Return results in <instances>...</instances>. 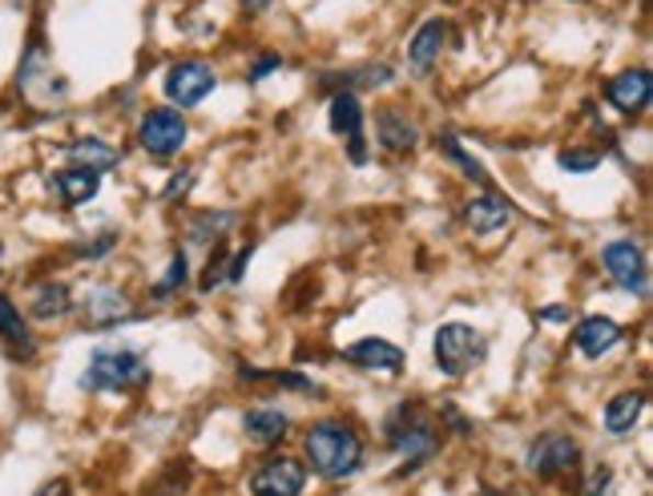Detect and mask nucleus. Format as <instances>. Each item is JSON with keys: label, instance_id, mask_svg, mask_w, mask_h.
Masks as SVG:
<instances>
[{"label": "nucleus", "instance_id": "c756f323", "mask_svg": "<svg viewBox=\"0 0 653 496\" xmlns=\"http://www.w3.org/2000/svg\"><path fill=\"white\" fill-rule=\"evenodd\" d=\"M605 488H609V469H593L589 484H585V493L581 496H601Z\"/></svg>", "mask_w": 653, "mask_h": 496}, {"label": "nucleus", "instance_id": "473e14b6", "mask_svg": "<svg viewBox=\"0 0 653 496\" xmlns=\"http://www.w3.org/2000/svg\"><path fill=\"white\" fill-rule=\"evenodd\" d=\"M243 4H247V9H255V13H259V9H267V0H243Z\"/></svg>", "mask_w": 653, "mask_h": 496}, {"label": "nucleus", "instance_id": "72a5a7b5", "mask_svg": "<svg viewBox=\"0 0 653 496\" xmlns=\"http://www.w3.org/2000/svg\"><path fill=\"white\" fill-rule=\"evenodd\" d=\"M484 496H508V493H484Z\"/></svg>", "mask_w": 653, "mask_h": 496}, {"label": "nucleus", "instance_id": "393cba45", "mask_svg": "<svg viewBox=\"0 0 653 496\" xmlns=\"http://www.w3.org/2000/svg\"><path fill=\"white\" fill-rule=\"evenodd\" d=\"M440 149H444L448 158L452 161H460V166H464V174L469 178H476V182H488V174H484V166L476 158H472V154H464V149L457 146V137H440Z\"/></svg>", "mask_w": 653, "mask_h": 496}, {"label": "nucleus", "instance_id": "4468645a", "mask_svg": "<svg viewBox=\"0 0 653 496\" xmlns=\"http://www.w3.org/2000/svg\"><path fill=\"white\" fill-rule=\"evenodd\" d=\"M444 41H448L444 21H428V25H419V33L412 37V45H407V65H412V74L428 77L431 65L440 61V53H444Z\"/></svg>", "mask_w": 653, "mask_h": 496}, {"label": "nucleus", "instance_id": "f8f14e48", "mask_svg": "<svg viewBox=\"0 0 653 496\" xmlns=\"http://www.w3.org/2000/svg\"><path fill=\"white\" fill-rule=\"evenodd\" d=\"M344 356H347V363H356V368H363V372H387V375H395L399 368H404V351L395 348V343H387V339H375V336L351 343Z\"/></svg>", "mask_w": 653, "mask_h": 496}, {"label": "nucleus", "instance_id": "9b49d317", "mask_svg": "<svg viewBox=\"0 0 653 496\" xmlns=\"http://www.w3.org/2000/svg\"><path fill=\"white\" fill-rule=\"evenodd\" d=\"M0 343L13 360H33L37 356V339L29 331L25 315L16 311V303L9 295H0Z\"/></svg>", "mask_w": 653, "mask_h": 496}, {"label": "nucleus", "instance_id": "dca6fc26", "mask_svg": "<svg viewBox=\"0 0 653 496\" xmlns=\"http://www.w3.org/2000/svg\"><path fill=\"white\" fill-rule=\"evenodd\" d=\"M81 315H86L89 327H113V323L130 319V303L117 286H93L81 303Z\"/></svg>", "mask_w": 653, "mask_h": 496}, {"label": "nucleus", "instance_id": "f257e3e1", "mask_svg": "<svg viewBox=\"0 0 653 496\" xmlns=\"http://www.w3.org/2000/svg\"><path fill=\"white\" fill-rule=\"evenodd\" d=\"M303 452H307L311 469L327 476V481H344L356 476L363 464V440L356 428H347L339 420H323L303 436Z\"/></svg>", "mask_w": 653, "mask_h": 496}, {"label": "nucleus", "instance_id": "7ed1b4c3", "mask_svg": "<svg viewBox=\"0 0 653 496\" xmlns=\"http://www.w3.org/2000/svg\"><path fill=\"white\" fill-rule=\"evenodd\" d=\"M431 356H436V368L444 375H469L472 368L484 363L488 343H484V336L476 327H469V323H444V327L436 331Z\"/></svg>", "mask_w": 653, "mask_h": 496}, {"label": "nucleus", "instance_id": "412c9836", "mask_svg": "<svg viewBox=\"0 0 653 496\" xmlns=\"http://www.w3.org/2000/svg\"><path fill=\"white\" fill-rule=\"evenodd\" d=\"M375 134H380V142L392 154H404V149H412L416 146V125L407 122L404 113L399 110H380V117H375Z\"/></svg>", "mask_w": 653, "mask_h": 496}, {"label": "nucleus", "instance_id": "f03ea898", "mask_svg": "<svg viewBox=\"0 0 653 496\" xmlns=\"http://www.w3.org/2000/svg\"><path fill=\"white\" fill-rule=\"evenodd\" d=\"M146 380H149L146 356H137L130 348H98L81 384L89 392H130V387L146 384Z\"/></svg>", "mask_w": 653, "mask_h": 496}, {"label": "nucleus", "instance_id": "5701e85b", "mask_svg": "<svg viewBox=\"0 0 653 496\" xmlns=\"http://www.w3.org/2000/svg\"><path fill=\"white\" fill-rule=\"evenodd\" d=\"M74 307V295H69V286L65 283H41L37 291H33V315H37V319H61L65 311Z\"/></svg>", "mask_w": 653, "mask_h": 496}, {"label": "nucleus", "instance_id": "9d476101", "mask_svg": "<svg viewBox=\"0 0 653 496\" xmlns=\"http://www.w3.org/2000/svg\"><path fill=\"white\" fill-rule=\"evenodd\" d=\"M327 122H331L335 134H344L351 142V161L368 158V149H363V105H359L356 93H335Z\"/></svg>", "mask_w": 653, "mask_h": 496}, {"label": "nucleus", "instance_id": "aec40b11", "mask_svg": "<svg viewBox=\"0 0 653 496\" xmlns=\"http://www.w3.org/2000/svg\"><path fill=\"white\" fill-rule=\"evenodd\" d=\"M641 412H645V396H641V392H617V396L605 404V428L613 436H626L629 428L641 420Z\"/></svg>", "mask_w": 653, "mask_h": 496}, {"label": "nucleus", "instance_id": "4be33fe9", "mask_svg": "<svg viewBox=\"0 0 653 496\" xmlns=\"http://www.w3.org/2000/svg\"><path fill=\"white\" fill-rule=\"evenodd\" d=\"M69 158H74L81 170L105 174L110 166H117V149L105 146V142H98V137H81V142H74V146H69Z\"/></svg>", "mask_w": 653, "mask_h": 496}, {"label": "nucleus", "instance_id": "39448f33", "mask_svg": "<svg viewBox=\"0 0 653 496\" xmlns=\"http://www.w3.org/2000/svg\"><path fill=\"white\" fill-rule=\"evenodd\" d=\"M185 134H190V125L178 110H149L137 125V142L146 154L154 158H170L178 149L185 146Z\"/></svg>", "mask_w": 653, "mask_h": 496}, {"label": "nucleus", "instance_id": "7c9ffc66", "mask_svg": "<svg viewBox=\"0 0 653 496\" xmlns=\"http://www.w3.org/2000/svg\"><path fill=\"white\" fill-rule=\"evenodd\" d=\"M65 493H69V481H53L37 488V496H65Z\"/></svg>", "mask_w": 653, "mask_h": 496}, {"label": "nucleus", "instance_id": "a211bd4d", "mask_svg": "<svg viewBox=\"0 0 653 496\" xmlns=\"http://www.w3.org/2000/svg\"><path fill=\"white\" fill-rule=\"evenodd\" d=\"M98 187H101V174L81 170V166H74V170H57V174H53V190H57V199H61L65 206H81V202H89L93 194H98Z\"/></svg>", "mask_w": 653, "mask_h": 496}, {"label": "nucleus", "instance_id": "423d86ee", "mask_svg": "<svg viewBox=\"0 0 653 496\" xmlns=\"http://www.w3.org/2000/svg\"><path fill=\"white\" fill-rule=\"evenodd\" d=\"M214 86H218V77H214V69H210L206 61L170 65V69H166V81H161L166 98H170L173 105H182V110H190V105H198V101H206L210 93H214Z\"/></svg>", "mask_w": 653, "mask_h": 496}, {"label": "nucleus", "instance_id": "bb28decb", "mask_svg": "<svg viewBox=\"0 0 653 496\" xmlns=\"http://www.w3.org/2000/svg\"><path fill=\"white\" fill-rule=\"evenodd\" d=\"M597 161H601L597 149H593V154H581V149H565V154H561V166H565L568 174H589Z\"/></svg>", "mask_w": 653, "mask_h": 496}, {"label": "nucleus", "instance_id": "2eb2a0df", "mask_svg": "<svg viewBox=\"0 0 653 496\" xmlns=\"http://www.w3.org/2000/svg\"><path fill=\"white\" fill-rule=\"evenodd\" d=\"M573 343H577L581 356H605V351H613L621 343V327L613 319H605V315H589V319L577 323V331H573Z\"/></svg>", "mask_w": 653, "mask_h": 496}, {"label": "nucleus", "instance_id": "6ab92c4d", "mask_svg": "<svg viewBox=\"0 0 653 496\" xmlns=\"http://www.w3.org/2000/svg\"><path fill=\"white\" fill-rule=\"evenodd\" d=\"M243 428H247V436L255 440V444L271 448V444H279V440L286 436L291 420H286L279 408H255V412H247V416H243Z\"/></svg>", "mask_w": 653, "mask_h": 496}, {"label": "nucleus", "instance_id": "a878e982", "mask_svg": "<svg viewBox=\"0 0 653 496\" xmlns=\"http://www.w3.org/2000/svg\"><path fill=\"white\" fill-rule=\"evenodd\" d=\"M182 283H185V255H173V259H170V274H166V279L154 286V295L166 298V295H173V291H178Z\"/></svg>", "mask_w": 653, "mask_h": 496}, {"label": "nucleus", "instance_id": "0eeeda50", "mask_svg": "<svg viewBox=\"0 0 653 496\" xmlns=\"http://www.w3.org/2000/svg\"><path fill=\"white\" fill-rule=\"evenodd\" d=\"M605 271L613 274L617 286H626L633 295H650V267H645V255L633 238H617L601 250Z\"/></svg>", "mask_w": 653, "mask_h": 496}, {"label": "nucleus", "instance_id": "20e7f679", "mask_svg": "<svg viewBox=\"0 0 653 496\" xmlns=\"http://www.w3.org/2000/svg\"><path fill=\"white\" fill-rule=\"evenodd\" d=\"M387 440H392L395 452L407 460V469H419V464L436 452V424H431L428 412L407 408L404 404V408L387 420Z\"/></svg>", "mask_w": 653, "mask_h": 496}, {"label": "nucleus", "instance_id": "cd10ccee", "mask_svg": "<svg viewBox=\"0 0 653 496\" xmlns=\"http://www.w3.org/2000/svg\"><path fill=\"white\" fill-rule=\"evenodd\" d=\"M226 223H230V214H218V218H214V214H206V218H202V223H198L190 235H194V243H210V238H214V230H223Z\"/></svg>", "mask_w": 653, "mask_h": 496}, {"label": "nucleus", "instance_id": "6e6552de", "mask_svg": "<svg viewBox=\"0 0 653 496\" xmlns=\"http://www.w3.org/2000/svg\"><path fill=\"white\" fill-rule=\"evenodd\" d=\"M307 484V469L295 456H267L250 476L255 496H299Z\"/></svg>", "mask_w": 653, "mask_h": 496}, {"label": "nucleus", "instance_id": "b1692460", "mask_svg": "<svg viewBox=\"0 0 653 496\" xmlns=\"http://www.w3.org/2000/svg\"><path fill=\"white\" fill-rule=\"evenodd\" d=\"M243 380H262V384H283V387H295V392H315L311 380L295 372H259V368H243Z\"/></svg>", "mask_w": 653, "mask_h": 496}, {"label": "nucleus", "instance_id": "c85d7f7f", "mask_svg": "<svg viewBox=\"0 0 653 496\" xmlns=\"http://www.w3.org/2000/svg\"><path fill=\"white\" fill-rule=\"evenodd\" d=\"M206 279H202V291H210V286L218 283V279H223V271H226V250H218V259H214V255H210V267H206Z\"/></svg>", "mask_w": 653, "mask_h": 496}, {"label": "nucleus", "instance_id": "1a4fd4ad", "mask_svg": "<svg viewBox=\"0 0 653 496\" xmlns=\"http://www.w3.org/2000/svg\"><path fill=\"white\" fill-rule=\"evenodd\" d=\"M573 464H577V440L565 432H544L529 448V472H537L541 481H553V476L573 469Z\"/></svg>", "mask_w": 653, "mask_h": 496}, {"label": "nucleus", "instance_id": "ddd939ff", "mask_svg": "<svg viewBox=\"0 0 653 496\" xmlns=\"http://www.w3.org/2000/svg\"><path fill=\"white\" fill-rule=\"evenodd\" d=\"M605 98H609V105H617L621 113L645 110L653 98L650 74H645V69H626V74H617L613 81H609V89H605Z\"/></svg>", "mask_w": 653, "mask_h": 496}, {"label": "nucleus", "instance_id": "2f4dec72", "mask_svg": "<svg viewBox=\"0 0 653 496\" xmlns=\"http://www.w3.org/2000/svg\"><path fill=\"white\" fill-rule=\"evenodd\" d=\"M271 69H279V57H267V61H259L250 77H255V81H262V74H271Z\"/></svg>", "mask_w": 653, "mask_h": 496}, {"label": "nucleus", "instance_id": "f3484780", "mask_svg": "<svg viewBox=\"0 0 653 496\" xmlns=\"http://www.w3.org/2000/svg\"><path fill=\"white\" fill-rule=\"evenodd\" d=\"M513 202L500 199V194H481V199L469 202V211H464V223L476 230V235H496V230H505L513 223Z\"/></svg>", "mask_w": 653, "mask_h": 496}]
</instances>
